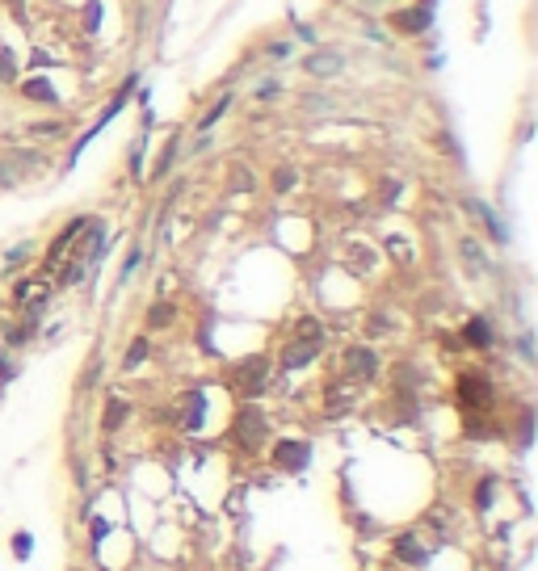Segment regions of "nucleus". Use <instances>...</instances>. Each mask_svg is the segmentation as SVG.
I'll list each match as a JSON object with an SVG mask.
<instances>
[{
	"instance_id": "obj_1",
	"label": "nucleus",
	"mask_w": 538,
	"mask_h": 571,
	"mask_svg": "<svg viewBox=\"0 0 538 571\" xmlns=\"http://www.w3.org/2000/svg\"><path fill=\"white\" fill-rule=\"evenodd\" d=\"M231 441H236L244 454H257V450L269 441V416H265L257 404L236 408V420H231Z\"/></svg>"
},
{
	"instance_id": "obj_2",
	"label": "nucleus",
	"mask_w": 538,
	"mask_h": 571,
	"mask_svg": "<svg viewBox=\"0 0 538 571\" xmlns=\"http://www.w3.org/2000/svg\"><path fill=\"white\" fill-rule=\"evenodd\" d=\"M231 387H236V395L257 399V395L269 387V357H244V362H236Z\"/></svg>"
},
{
	"instance_id": "obj_3",
	"label": "nucleus",
	"mask_w": 538,
	"mask_h": 571,
	"mask_svg": "<svg viewBox=\"0 0 538 571\" xmlns=\"http://www.w3.org/2000/svg\"><path fill=\"white\" fill-rule=\"evenodd\" d=\"M459 404L471 412H488L492 408V383L484 370H463L459 374Z\"/></svg>"
},
{
	"instance_id": "obj_4",
	"label": "nucleus",
	"mask_w": 538,
	"mask_h": 571,
	"mask_svg": "<svg viewBox=\"0 0 538 571\" xmlns=\"http://www.w3.org/2000/svg\"><path fill=\"white\" fill-rule=\"evenodd\" d=\"M307 458H311V446H307L303 437H282V441H274V450H269V462H274L278 471H286V475L303 471Z\"/></svg>"
},
{
	"instance_id": "obj_5",
	"label": "nucleus",
	"mask_w": 538,
	"mask_h": 571,
	"mask_svg": "<svg viewBox=\"0 0 538 571\" xmlns=\"http://www.w3.org/2000/svg\"><path fill=\"white\" fill-rule=\"evenodd\" d=\"M88 223H93L88 214H80V219H72V223H67V227H63V231L55 235V244L46 248V261H42V265H46V269H55V265H59V256H63V248H72V244H76V240L84 235V227H88Z\"/></svg>"
},
{
	"instance_id": "obj_6",
	"label": "nucleus",
	"mask_w": 538,
	"mask_h": 571,
	"mask_svg": "<svg viewBox=\"0 0 538 571\" xmlns=\"http://www.w3.org/2000/svg\"><path fill=\"white\" fill-rule=\"evenodd\" d=\"M345 374H349V378H375V374H379V353L366 349V345H354V349L345 353Z\"/></svg>"
},
{
	"instance_id": "obj_7",
	"label": "nucleus",
	"mask_w": 538,
	"mask_h": 571,
	"mask_svg": "<svg viewBox=\"0 0 538 571\" xmlns=\"http://www.w3.org/2000/svg\"><path fill=\"white\" fill-rule=\"evenodd\" d=\"M463 345H471V349H492V345H497L492 324H488L484 315H471V319L463 324Z\"/></svg>"
},
{
	"instance_id": "obj_8",
	"label": "nucleus",
	"mask_w": 538,
	"mask_h": 571,
	"mask_svg": "<svg viewBox=\"0 0 538 571\" xmlns=\"http://www.w3.org/2000/svg\"><path fill=\"white\" fill-rule=\"evenodd\" d=\"M341 67H345V59L337 50H316L303 59V71H311V76H337Z\"/></svg>"
},
{
	"instance_id": "obj_9",
	"label": "nucleus",
	"mask_w": 538,
	"mask_h": 571,
	"mask_svg": "<svg viewBox=\"0 0 538 571\" xmlns=\"http://www.w3.org/2000/svg\"><path fill=\"white\" fill-rule=\"evenodd\" d=\"M396 559H404L408 567H425V563H429V551L417 542V534H400V538H396Z\"/></svg>"
},
{
	"instance_id": "obj_10",
	"label": "nucleus",
	"mask_w": 538,
	"mask_h": 571,
	"mask_svg": "<svg viewBox=\"0 0 538 571\" xmlns=\"http://www.w3.org/2000/svg\"><path fill=\"white\" fill-rule=\"evenodd\" d=\"M316 353H320V345H311V340H295V345L282 353V366H286V370H299V366H307Z\"/></svg>"
},
{
	"instance_id": "obj_11",
	"label": "nucleus",
	"mask_w": 538,
	"mask_h": 571,
	"mask_svg": "<svg viewBox=\"0 0 538 571\" xmlns=\"http://www.w3.org/2000/svg\"><path fill=\"white\" fill-rule=\"evenodd\" d=\"M126 416H130V404H126V399H118V395H114V399H109V404H105V416H101V429H105V433H118V429H122V420H126Z\"/></svg>"
},
{
	"instance_id": "obj_12",
	"label": "nucleus",
	"mask_w": 538,
	"mask_h": 571,
	"mask_svg": "<svg viewBox=\"0 0 538 571\" xmlns=\"http://www.w3.org/2000/svg\"><path fill=\"white\" fill-rule=\"evenodd\" d=\"M467 206H471V210H476V214L484 219V227H488V235H492L497 244H505V240H509V231L501 227V219H497V214H492V210H488L484 202H467Z\"/></svg>"
},
{
	"instance_id": "obj_13",
	"label": "nucleus",
	"mask_w": 538,
	"mask_h": 571,
	"mask_svg": "<svg viewBox=\"0 0 538 571\" xmlns=\"http://www.w3.org/2000/svg\"><path fill=\"white\" fill-rule=\"evenodd\" d=\"M396 29H425L429 25V8H408V13H396L391 17Z\"/></svg>"
},
{
	"instance_id": "obj_14",
	"label": "nucleus",
	"mask_w": 538,
	"mask_h": 571,
	"mask_svg": "<svg viewBox=\"0 0 538 571\" xmlns=\"http://www.w3.org/2000/svg\"><path fill=\"white\" fill-rule=\"evenodd\" d=\"M185 408H189V412H185V433H198V425H202V416H206V404H202V395L194 391V395L185 399Z\"/></svg>"
},
{
	"instance_id": "obj_15",
	"label": "nucleus",
	"mask_w": 538,
	"mask_h": 571,
	"mask_svg": "<svg viewBox=\"0 0 538 571\" xmlns=\"http://www.w3.org/2000/svg\"><path fill=\"white\" fill-rule=\"evenodd\" d=\"M21 88H25V97H29V101H46V105H55V88H51L42 76H38V80H25Z\"/></svg>"
},
{
	"instance_id": "obj_16",
	"label": "nucleus",
	"mask_w": 538,
	"mask_h": 571,
	"mask_svg": "<svg viewBox=\"0 0 538 571\" xmlns=\"http://www.w3.org/2000/svg\"><path fill=\"white\" fill-rule=\"evenodd\" d=\"M492 496H497V479H492V475H484V479H480V488H476V509H480V513H488V509H492Z\"/></svg>"
},
{
	"instance_id": "obj_17",
	"label": "nucleus",
	"mask_w": 538,
	"mask_h": 571,
	"mask_svg": "<svg viewBox=\"0 0 538 571\" xmlns=\"http://www.w3.org/2000/svg\"><path fill=\"white\" fill-rule=\"evenodd\" d=\"M173 303H152V311H147V328H164V324H173Z\"/></svg>"
},
{
	"instance_id": "obj_18",
	"label": "nucleus",
	"mask_w": 538,
	"mask_h": 571,
	"mask_svg": "<svg viewBox=\"0 0 538 571\" xmlns=\"http://www.w3.org/2000/svg\"><path fill=\"white\" fill-rule=\"evenodd\" d=\"M143 357H147V336L130 340V349H126V357H122V370H135V366H143Z\"/></svg>"
},
{
	"instance_id": "obj_19",
	"label": "nucleus",
	"mask_w": 538,
	"mask_h": 571,
	"mask_svg": "<svg viewBox=\"0 0 538 571\" xmlns=\"http://www.w3.org/2000/svg\"><path fill=\"white\" fill-rule=\"evenodd\" d=\"M227 105H231V97H219V101H215V105H210V109L202 113V122H198V130H210V126H215V122H219V118L227 113Z\"/></svg>"
},
{
	"instance_id": "obj_20",
	"label": "nucleus",
	"mask_w": 538,
	"mask_h": 571,
	"mask_svg": "<svg viewBox=\"0 0 538 571\" xmlns=\"http://www.w3.org/2000/svg\"><path fill=\"white\" fill-rule=\"evenodd\" d=\"M8 546H13V559H17V563H25V559H29V551H34V538H29L25 530H17Z\"/></svg>"
},
{
	"instance_id": "obj_21",
	"label": "nucleus",
	"mask_w": 538,
	"mask_h": 571,
	"mask_svg": "<svg viewBox=\"0 0 538 571\" xmlns=\"http://www.w3.org/2000/svg\"><path fill=\"white\" fill-rule=\"evenodd\" d=\"M29 336H34V324H13V328H8V345H13V349L25 345Z\"/></svg>"
},
{
	"instance_id": "obj_22",
	"label": "nucleus",
	"mask_w": 538,
	"mask_h": 571,
	"mask_svg": "<svg viewBox=\"0 0 538 571\" xmlns=\"http://www.w3.org/2000/svg\"><path fill=\"white\" fill-rule=\"evenodd\" d=\"M274 189H278V193L295 189V168H278V172H274Z\"/></svg>"
},
{
	"instance_id": "obj_23",
	"label": "nucleus",
	"mask_w": 538,
	"mask_h": 571,
	"mask_svg": "<svg viewBox=\"0 0 538 571\" xmlns=\"http://www.w3.org/2000/svg\"><path fill=\"white\" fill-rule=\"evenodd\" d=\"M139 261H143V252H139V248H130V252H126V261H122V273H118V282H126V277L139 269Z\"/></svg>"
},
{
	"instance_id": "obj_24",
	"label": "nucleus",
	"mask_w": 538,
	"mask_h": 571,
	"mask_svg": "<svg viewBox=\"0 0 538 571\" xmlns=\"http://www.w3.org/2000/svg\"><path fill=\"white\" fill-rule=\"evenodd\" d=\"M173 156H177V143L168 139V147H164V151H160V160H156V177H164V172H168V164H173Z\"/></svg>"
},
{
	"instance_id": "obj_25",
	"label": "nucleus",
	"mask_w": 538,
	"mask_h": 571,
	"mask_svg": "<svg viewBox=\"0 0 538 571\" xmlns=\"http://www.w3.org/2000/svg\"><path fill=\"white\" fill-rule=\"evenodd\" d=\"M0 80H4V84H13V80H17V71H13V55H8V50H0Z\"/></svg>"
},
{
	"instance_id": "obj_26",
	"label": "nucleus",
	"mask_w": 538,
	"mask_h": 571,
	"mask_svg": "<svg viewBox=\"0 0 538 571\" xmlns=\"http://www.w3.org/2000/svg\"><path fill=\"white\" fill-rule=\"evenodd\" d=\"M29 252H34V244H17V248L8 252V269H17V265H21V261L29 256Z\"/></svg>"
},
{
	"instance_id": "obj_27",
	"label": "nucleus",
	"mask_w": 538,
	"mask_h": 571,
	"mask_svg": "<svg viewBox=\"0 0 538 571\" xmlns=\"http://www.w3.org/2000/svg\"><path fill=\"white\" fill-rule=\"evenodd\" d=\"M13 374H17V370H13V362H8V357H4V353H0V383H8V378H13Z\"/></svg>"
}]
</instances>
